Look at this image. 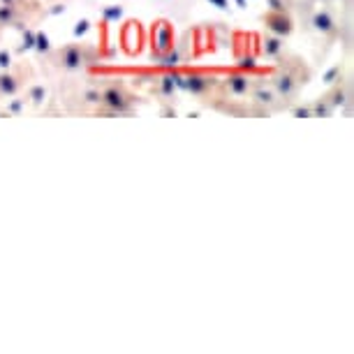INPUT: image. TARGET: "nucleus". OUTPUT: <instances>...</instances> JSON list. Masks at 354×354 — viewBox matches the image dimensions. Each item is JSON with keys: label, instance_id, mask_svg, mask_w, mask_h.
<instances>
[{"label": "nucleus", "instance_id": "obj_9", "mask_svg": "<svg viewBox=\"0 0 354 354\" xmlns=\"http://www.w3.org/2000/svg\"><path fill=\"white\" fill-rule=\"evenodd\" d=\"M35 79V67L30 60H16L7 70H0V102L16 97L26 86L33 84Z\"/></svg>", "mask_w": 354, "mask_h": 354}, {"label": "nucleus", "instance_id": "obj_11", "mask_svg": "<svg viewBox=\"0 0 354 354\" xmlns=\"http://www.w3.org/2000/svg\"><path fill=\"white\" fill-rule=\"evenodd\" d=\"M260 23L264 26L266 33H273V35L283 37V40H289L294 35L296 23L292 12H280V10H266L260 14Z\"/></svg>", "mask_w": 354, "mask_h": 354}, {"label": "nucleus", "instance_id": "obj_12", "mask_svg": "<svg viewBox=\"0 0 354 354\" xmlns=\"http://www.w3.org/2000/svg\"><path fill=\"white\" fill-rule=\"evenodd\" d=\"M324 95L334 105V109H345V116H349V109H352V79H349V74L338 77L334 84H329Z\"/></svg>", "mask_w": 354, "mask_h": 354}, {"label": "nucleus", "instance_id": "obj_8", "mask_svg": "<svg viewBox=\"0 0 354 354\" xmlns=\"http://www.w3.org/2000/svg\"><path fill=\"white\" fill-rule=\"evenodd\" d=\"M347 19H349V14H347ZM343 26H345V21L338 16V12H336L329 3H324L322 7H315V12L310 14L308 33H315V35H319L324 40V44H326L324 56H326V51H329L336 42H340Z\"/></svg>", "mask_w": 354, "mask_h": 354}, {"label": "nucleus", "instance_id": "obj_5", "mask_svg": "<svg viewBox=\"0 0 354 354\" xmlns=\"http://www.w3.org/2000/svg\"><path fill=\"white\" fill-rule=\"evenodd\" d=\"M40 0H0V30H23L44 19Z\"/></svg>", "mask_w": 354, "mask_h": 354}, {"label": "nucleus", "instance_id": "obj_4", "mask_svg": "<svg viewBox=\"0 0 354 354\" xmlns=\"http://www.w3.org/2000/svg\"><path fill=\"white\" fill-rule=\"evenodd\" d=\"M63 107L67 114H95L100 107V79L88 77L84 72V79H67L63 90Z\"/></svg>", "mask_w": 354, "mask_h": 354}, {"label": "nucleus", "instance_id": "obj_14", "mask_svg": "<svg viewBox=\"0 0 354 354\" xmlns=\"http://www.w3.org/2000/svg\"><path fill=\"white\" fill-rule=\"evenodd\" d=\"M310 105V118H331L334 116V105L326 100V95H319L315 100L308 102Z\"/></svg>", "mask_w": 354, "mask_h": 354}, {"label": "nucleus", "instance_id": "obj_13", "mask_svg": "<svg viewBox=\"0 0 354 354\" xmlns=\"http://www.w3.org/2000/svg\"><path fill=\"white\" fill-rule=\"evenodd\" d=\"M260 42H262V56L264 58H269V60H275L278 56H283L285 51H287V44L285 42L287 40H283V37H278V35H273V33H262V37H260Z\"/></svg>", "mask_w": 354, "mask_h": 354}, {"label": "nucleus", "instance_id": "obj_7", "mask_svg": "<svg viewBox=\"0 0 354 354\" xmlns=\"http://www.w3.org/2000/svg\"><path fill=\"white\" fill-rule=\"evenodd\" d=\"M266 74H269V70L260 72L248 93V107H250V116L252 118H266V116H273L278 111H285L283 100L278 97V93L271 86Z\"/></svg>", "mask_w": 354, "mask_h": 354}, {"label": "nucleus", "instance_id": "obj_19", "mask_svg": "<svg viewBox=\"0 0 354 354\" xmlns=\"http://www.w3.org/2000/svg\"><path fill=\"white\" fill-rule=\"evenodd\" d=\"M324 3H329V0H324Z\"/></svg>", "mask_w": 354, "mask_h": 354}, {"label": "nucleus", "instance_id": "obj_1", "mask_svg": "<svg viewBox=\"0 0 354 354\" xmlns=\"http://www.w3.org/2000/svg\"><path fill=\"white\" fill-rule=\"evenodd\" d=\"M273 63L275 65L269 67V74L266 77H269L271 86L275 88L278 97L285 105V111H287L294 102H299L301 90L313 79V70H310L308 60L304 56L294 54V51H285Z\"/></svg>", "mask_w": 354, "mask_h": 354}, {"label": "nucleus", "instance_id": "obj_2", "mask_svg": "<svg viewBox=\"0 0 354 354\" xmlns=\"http://www.w3.org/2000/svg\"><path fill=\"white\" fill-rule=\"evenodd\" d=\"M100 60V49L90 42H70L65 46L51 49L46 54L44 63L49 70L58 72V74H84L88 67H93Z\"/></svg>", "mask_w": 354, "mask_h": 354}, {"label": "nucleus", "instance_id": "obj_3", "mask_svg": "<svg viewBox=\"0 0 354 354\" xmlns=\"http://www.w3.org/2000/svg\"><path fill=\"white\" fill-rule=\"evenodd\" d=\"M141 97L123 79L100 77V107L93 116H132Z\"/></svg>", "mask_w": 354, "mask_h": 354}, {"label": "nucleus", "instance_id": "obj_6", "mask_svg": "<svg viewBox=\"0 0 354 354\" xmlns=\"http://www.w3.org/2000/svg\"><path fill=\"white\" fill-rule=\"evenodd\" d=\"M183 86L195 100H199L204 107L220 111L224 100L222 90H220V77L218 74H209V72H188L183 77Z\"/></svg>", "mask_w": 354, "mask_h": 354}, {"label": "nucleus", "instance_id": "obj_15", "mask_svg": "<svg viewBox=\"0 0 354 354\" xmlns=\"http://www.w3.org/2000/svg\"><path fill=\"white\" fill-rule=\"evenodd\" d=\"M44 95H46L44 86H26V100L33 107H40L44 102Z\"/></svg>", "mask_w": 354, "mask_h": 354}, {"label": "nucleus", "instance_id": "obj_17", "mask_svg": "<svg viewBox=\"0 0 354 354\" xmlns=\"http://www.w3.org/2000/svg\"><path fill=\"white\" fill-rule=\"evenodd\" d=\"M343 74H345V63H338V65H334L324 74V81H326V84H334V81L338 79V77H343Z\"/></svg>", "mask_w": 354, "mask_h": 354}, {"label": "nucleus", "instance_id": "obj_18", "mask_svg": "<svg viewBox=\"0 0 354 354\" xmlns=\"http://www.w3.org/2000/svg\"><path fill=\"white\" fill-rule=\"evenodd\" d=\"M42 5H51V3H58V0H40Z\"/></svg>", "mask_w": 354, "mask_h": 354}, {"label": "nucleus", "instance_id": "obj_10", "mask_svg": "<svg viewBox=\"0 0 354 354\" xmlns=\"http://www.w3.org/2000/svg\"><path fill=\"white\" fill-rule=\"evenodd\" d=\"M257 74H260V72H255V70H250V72L234 70V72H230L227 77H220V90H222L224 100H227V102H232V100H248V93H250V88H252ZM227 102H224V105H227ZM220 111H222V109H220Z\"/></svg>", "mask_w": 354, "mask_h": 354}, {"label": "nucleus", "instance_id": "obj_16", "mask_svg": "<svg viewBox=\"0 0 354 354\" xmlns=\"http://www.w3.org/2000/svg\"><path fill=\"white\" fill-rule=\"evenodd\" d=\"M296 0H266V10H280V12H292Z\"/></svg>", "mask_w": 354, "mask_h": 354}]
</instances>
